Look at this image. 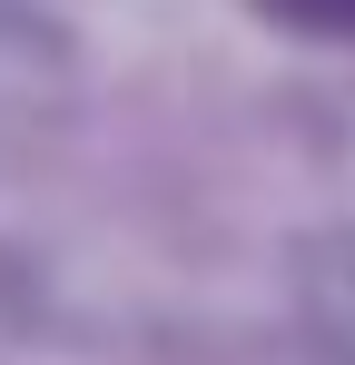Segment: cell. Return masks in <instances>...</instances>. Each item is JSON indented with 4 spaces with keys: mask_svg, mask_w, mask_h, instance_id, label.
I'll list each match as a JSON object with an SVG mask.
<instances>
[{
    "mask_svg": "<svg viewBox=\"0 0 355 365\" xmlns=\"http://www.w3.org/2000/svg\"><path fill=\"white\" fill-rule=\"evenodd\" d=\"M277 20H296V30H336V40H355V0H267Z\"/></svg>",
    "mask_w": 355,
    "mask_h": 365,
    "instance_id": "6da1fadb",
    "label": "cell"
}]
</instances>
